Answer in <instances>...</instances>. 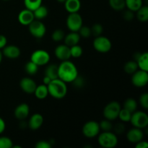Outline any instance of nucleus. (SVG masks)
Masks as SVG:
<instances>
[{
    "instance_id": "obj_35",
    "label": "nucleus",
    "mask_w": 148,
    "mask_h": 148,
    "mask_svg": "<svg viewBox=\"0 0 148 148\" xmlns=\"http://www.w3.org/2000/svg\"><path fill=\"white\" fill-rule=\"evenodd\" d=\"M100 129L102 130L103 132H110L113 130V124L111 123V121L105 119L104 120H102L101 122L99 123Z\"/></svg>"
},
{
    "instance_id": "obj_13",
    "label": "nucleus",
    "mask_w": 148,
    "mask_h": 148,
    "mask_svg": "<svg viewBox=\"0 0 148 148\" xmlns=\"http://www.w3.org/2000/svg\"><path fill=\"white\" fill-rule=\"evenodd\" d=\"M20 86L22 90L25 92V93L33 94L34 93L37 85L32 78L25 77H23L20 80Z\"/></svg>"
},
{
    "instance_id": "obj_15",
    "label": "nucleus",
    "mask_w": 148,
    "mask_h": 148,
    "mask_svg": "<svg viewBox=\"0 0 148 148\" xmlns=\"http://www.w3.org/2000/svg\"><path fill=\"white\" fill-rule=\"evenodd\" d=\"M17 19L19 23L23 25H29L35 20V17L33 11L25 8L20 12Z\"/></svg>"
},
{
    "instance_id": "obj_23",
    "label": "nucleus",
    "mask_w": 148,
    "mask_h": 148,
    "mask_svg": "<svg viewBox=\"0 0 148 148\" xmlns=\"http://www.w3.org/2000/svg\"><path fill=\"white\" fill-rule=\"evenodd\" d=\"M35 96L38 98V99L43 100L45 99L46 97L49 95V90H48L47 85H40L36 87V90H35Z\"/></svg>"
},
{
    "instance_id": "obj_26",
    "label": "nucleus",
    "mask_w": 148,
    "mask_h": 148,
    "mask_svg": "<svg viewBox=\"0 0 148 148\" xmlns=\"http://www.w3.org/2000/svg\"><path fill=\"white\" fill-rule=\"evenodd\" d=\"M137 17L139 21L142 23H146L148 20V7L142 6L137 11Z\"/></svg>"
},
{
    "instance_id": "obj_20",
    "label": "nucleus",
    "mask_w": 148,
    "mask_h": 148,
    "mask_svg": "<svg viewBox=\"0 0 148 148\" xmlns=\"http://www.w3.org/2000/svg\"><path fill=\"white\" fill-rule=\"evenodd\" d=\"M80 38L78 32H71L64 36V44L69 47L78 44L80 40Z\"/></svg>"
},
{
    "instance_id": "obj_7",
    "label": "nucleus",
    "mask_w": 148,
    "mask_h": 148,
    "mask_svg": "<svg viewBox=\"0 0 148 148\" xmlns=\"http://www.w3.org/2000/svg\"><path fill=\"white\" fill-rule=\"evenodd\" d=\"M100 129L99 123L95 121H89L85 123L82 127V134L87 138L92 139L97 137L99 134Z\"/></svg>"
},
{
    "instance_id": "obj_9",
    "label": "nucleus",
    "mask_w": 148,
    "mask_h": 148,
    "mask_svg": "<svg viewBox=\"0 0 148 148\" xmlns=\"http://www.w3.org/2000/svg\"><path fill=\"white\" fill-rule=\"evenodd\" d=\"M28 30L30 34L36 38H42L46 33V25L38 20H33L28 25Z\"/></svg>"
},
{
    "instance_id": "obj_27",
    "label": "nucleus",
    "mask_w": 148,
    "mask_h": 148,
    "mask_svg": "<svg viewBox=\"0 0 148 148\" xmlns=\"http://www.w3.org/2000/svg\"><path fill=\"white\" fill-rule=\"evenodd\" d=\"M123 108L127 110V111H129L130 112H131L132 114L133 112L137 111V102L136 101L135 99H134V98H127V99L124 101Z\"/></svg>"
},
{
    "instance_id": "obj_29",
    "label": "nucleus",
    "mask_w": 148,
    "mask_h": 148,
    "mask_svg": "<svg viewBox=\"0 0 148 148\" xmlns=\"http://www.w3.org/2000/svg\"><path fill=\"white\" fill-rule=\"evenodd\" d=\"M124 70L128 75H132L133 73L138 70V66L135 61H129L124 64Z\"/></svg>"
},
{
    "instance_id": "obj_46",
    "label": "nucleus",
    "mask_w": 148,
    "mask_h": 148,
    "mask_svg": "<svg viewBox=\"0 0 148 148\" xmlns=\"http://www.w3.org/2000/svg\"><path fill=\"white\" fill-rule=\"evenodd\" d=\"M6 128V124H5V121L2 118L0 117V134H2L3 132H4Z\"/></svg>"
},
{
    "instance_id": "obj_31",
    "label": "nucleus",
    "mask_w": 148,
    "mask_h": 148,
    "mask_svg": "<svg viewBox=\"0 0 148 148\" xmlns=\"http://www.w3.org/2000/svg\"><path fill=\"white\" fill-rule=\"evenodd\" d=\"M43 0H24V4L26 9L34 11L42 4Z\"/></svg>"
},
{
    "instance_id": "obj_39",
    "label": "nucleus",
    "mask_w": 148,
    "mask_h": 148,
    "mask_svg": "<svg viewBox=\"0 0 148 148\" xmlns=\"http://www.w3.org/2000/svg\"><path fill=\"white\" fill-rule=\"evenodd\" d=\"M140 103L141 106L145 109H147L148 108V94L147 92L143 93L140 97Z\"/></svg>"
},
{
    "instance_id": "obj_4",
    "label": "nucleus",
    "mask_w": 148,
    "mask_h": 148,
    "mask_svg": "<svg viewBox=\"0 0 148 148\" xmlns=\"http://www.w3.org/2000/svg\"><path fill=\"white\" fill-rule=\"evenodd\" d=\"M130 121L134 127L143 130L148 125V116L144 111H135L132 114Z\"/></svg>"
},
{
    "instance_id": "obj_41",
    "label": "nucleus",
    "mask_w": 148,
    "mask_h": 148,
    "mask_svg": "<svg viewBox=\"0 0 148 148\" xmlns=\"http://www.w3.org/2000/svg\"><path fill=\"white\" fill-rule=\"evenodd\" d=\"M72 83L74 84V85H75L76 88H82V87H83L84 85H85V80H84V78L78 75L76 77V79L72 82Z\"/></svg>"
},
{
    "instance_id": "obj_34",
    "label": "nucleus",
    "mask_w": 148,
    "mask_h": 148,
    "mask_svg": "<svg viewBox=\"0 0 148 148\" xmlns=\"http://www.w3.org/2000/svg\"><path fill=\"white\" fill-rule=\"evenodd\" d=\"M64 32L61 29H56L52 33L51 38L55 42H60L64 38Z\"/></svg>"
},
{
    "instance_id": "obj_1",
    "label": "nucleus",
    "mask_w": 148,
    "mask_h": 148,
    "mask_svg": "<svg viewBox=\"0 0 148 148\" xmlns=\"http://www.w3.org/2000/svg\"><path fill=\"white\" fill-rule=\"evenodd\" d=\"M78 75L79 72L77 68L70 61H62L58 66V78L66 83L72 82Z\"/></svg>"
},
{
    "instance_id": "obj_6",
    "label": "nucleus",
    "mask_w": 148,
    "mask_h": 148,
    "mask_svg": "<svg viewBox=\"0 0 148 148\" xmlns=\"http://www.w3.org/2000/svg\"><path fill=\"white\" fill-rule=\"evenodd\" d=\"M92 45L96 51L103 53H108L112 47V43L110 39L103 36H97L94 39Z\"/></svg>"
},
{
    "instance_id": "obj_30",
    "label": "nucleus",
    "mask_w": 148,
    "mask_h": 148,
    "mask_svg": "<svg viewBox=\"0 0 148 148\" xmlns=\"http://www.w3.org/2000/svg\"><path fill=\"white\" fill-rule=\"evenodd\" d=\"M38 67L39 66L34 62H33L32 61H29L25 65V71L29 75H35L38 71Z\"/></svg>"
},
{
    "instance_id": "obj_12",
    "label": "nucleus",
    "mask_w": 148,
    "mask_h": 148,
    "mask_svg": "<svg viewBox=\"0 0 148 148\" xmlns=\"http://www.w3.org/2000/svg\"><path fill=\"white\" fill-rule=\"evenodd\" d=\"M54 54L56 57L60 61L69 60L71 57L70 47L65 44L59 45L54 50Z\"/></svg>"
},
{
    "instance_id": "obj_3",
    "label": "nucleus",
    "mask_w": 148,
    "mask_h": 148,
    "mask_svg": "<svg viewBox=\"0 0 148 148\" xmlns=\"http://www.w3.org/2000/svg\"><path fill=\"white\" fill-rule=\"evenodd\" d=\"M98 142L100 146L103 148H114L118 144V137L115 133L103 132L98 135Z\"/></svg>"
},
{
    "instance_id": "obj_18",
    "label": "nucleus",
    "mask_w": 148,
    "mask_h": 148,
    "mask_svg": "<svg viewBox=\"0 0 148 148\" xmlns=\"http://www.w3.org/2000/svg\"><path fill=\"white\" fill-rule=\"evenodd\" d=\"M43 124V117L41 114H33L29 119L27 123V127L31 130H37L41 127Z\"/></svg>"
},
{
    "instance_id": "obj_5",
    "label": "nucleus",
    "mask_w": 148,
    "mask_h": 148,
    "mask_svg": "<svg viewBox=\"0 0 148 148\" xmlns=\"http://www.w3.org/2000/svg\"><path fill=\"white\" fill-rule=\"evenodd\" d=\"M121 109V105L117 101H111V102L108 103L104 107L103 111L104 118L111 121L116 119L118 118L119 114Z\"/></svg>"
},
{
    "instance_id": "obj_19",
    "label": "nucleus",
    "mask_w": 148,
    "mask_h": 148,
    "mask_svg": "<svg viewBox=\"0 0 148 148\" xmlns=\"http://www.w3.org/2000/svg\"><path fill=\"white\" fill-rule=\"evenodd\" d=\"M64 4L65 10L69 13L78 12L81 8L80 0H66Z\"/></svg>"
},
{
    "instance_id": "obj_14",
    "label": "nucleus",
    "mask_w": 148,
    "mask_h": 148,
    "mask_svg": "<svg viewBox=\"0 0 148 148\" xmlns=\"http://www.w3.org/2000/svg\"><path fill=\"white\" fill-rule=\"evenodd\" d=\"M143 137H144V132L142 129L134 127L129 130L127 133V139L128 141L134 144L143 140Z\"/></svg>"
},
{
    "instance_id": "obj_16",
    "label": "nucleus",
    "mask_w": 148,
    "mask_h": 148,
    "mask_svg": "<svg viewBox=\"0 0 148 148\" xmlns=\"http://www.w3.org/2000/svg\"><path fill=\"white\" fill-rule=\"evenodd\" d=\"M1 52H2L3 56L11 59H17L20 56V53H21L19 47H17V46H14V45L6 46L5 47L3 48Z\"/></svg>"
},
{
    "instance_id": "obj_47",
    "label": "nucleus",
    "mask_w": 148,
    "mask_h": 148,
    "mask_svg": "<svg viewBox=\"0 0 148 148\" xmlns=\"http://www.w3.org/2000/svg\"><path fill=\"white\" fill-rule=\"evenodd\" d=\"M51 81V79L50 78L48 77L45 76V75H44V77H43V84H44V85H48L49 83H50Z\"/></svg>"
},
{
    "instance_id": "obj_36",
    "label": "nucleus",
    "mask_w": 148,
    "mask_h": 148,
    "mask_svg": "<svg viewBox=\"0 0 148 148\" xmlns=\"http://www.w3.org/2000/svg\"><path fill=\"white\" fill-rule=\"evenodd\" d=\"M78 33L79 34L80 37L84 38H88L92 35L91 28L86 25H82L78 31Z\"/></svg>"
},
{
    "instance_id": "obj_17",
    "label": "nucleus",
    "mask_w": 148,
    "mask_h": 148,
    "mask_svg": "<svg viewBox=\"0 0 148 148\" xmlns=\"http://www.w3.org/2000/svg\"><path fill=\"white\" fill-rule=\"evenodd\" d=\"M30 114V108L27 103H21L17 106L14 111V116L18 120H25Z\"/></svg>"
},
{
    "instance_id": "obj_50",
    "label": "nucleus",
    "mask_w": 148,
    "mask_h": 148,
    "mask_svg": "<svg viewBox=\"0 0 148 148\" xmlns=\"http://www.w3.org/2000/svg\"><path fill=\"white\" fill-rule=\"evenodd\" d=\"M3 1H10V0H3Z\"/></svg>"
},
{
    "instance_id": "obj_43",
    "label": "nucleus",
    "mask_w": 148,
    "mask_h": 148,
    "mask_svg": "<svg viewBox=\"0 0 148 148\" xmlns=\"http://www.w3.org/2000/svg\"><path fill=\"white\" fill-rule=\"evenodd\" d=\"M123 17H124V20H127V21H132L134 17V12L131 11V10H126L124 12V14H123Z\"/></svg>"
},
{
    "instance_id": "obj_21",
    "label": "nucleus",
    "mask_w": 148,
    "mask_h": 148,
    "mask_svg": "<svg viewBox=\"0 0 148 148\" xmlns=\"http://www.w3.org/2000/svg\"><path fill=\"white\" fill-rule=\"evenodd\" d=\"M136 62L138 66V69L148 72V53L147 52L141 53Z\"/></svg>"
},
{
    "instance_id": "obj_40",
    "label": "nucleus",
    "mask_w": 148,
    "mask_h": 148,
    "mask_svg": "<svg viewBox=\"0 0 148 148\" xmlns=\"http://www.w3.org/2000/svg\"><path fill=\"white\" fill-rule=\"evenodd\" d=\"M113 130H114L115 134H121L125 132L126 127L123 123H118L114 127H113Z\"/></svg>"
},
{
    "instance_id": "obj_25",
    "label": "nucleus",
    "mask_w": 148,
    "mask_h": 148,
    "mask_svg": "<svg viewBox=\"0 0 148 148\" xmlns=\"http://www.w3.org/2000/svg\"><path fill=\"white\" fill-rule=\"evenodd\" d=\"M126 7L132 12H137L143 6V0H125Z\"/></svg>"
},
{
    "instance_id": "obj_48",
    "label": "nucleus",
    "mask_w": 148,
    "mask_h": 148,
    "mask_svg": "<svg viewBox=\"0 0 148 148\" xmlns=\"http://www.w3.org/2000/svg\"><path fill=\"white\" fill-rule=\"evenodd\" d=\"M2 59H3L2 52H1V50H0V64L1 63V61H2Z\"/></svg>"
},
{
    "instance_id": "obj_11",
    "label": "nucleus",
    "mask_w": 148,
    "mask_h": 148,
    "mask_svg": "<svg viewBox=\"0 0 148 148\" xmlns=\"http://www.w3.org/2000/svg\"><path fill=\"white\" fill-rule=\"evenodd\" d=\"M132 76V82L137 88H143L148 82V73L146 71L140 69L133 73Z\"/></svg>"
},
{
    "instance_id": "obj_22",
    "label": "nucleus",
    "mask_w": 148,
    "mask_h": 148,
    "mask_svg": "<svg viewBox=\"0 0 148 148\" xmlns=\"http://www.w3.org/2000/svg\"><path fill=\"white\" fill-rule=\"evenodd\" d=\"M33 12L34 14L35 20H41L47 17L48 14H49V10L46 6H43L41 4L40 7L36 9L34 11H33Z\"/></svg>"
},
{
    "instance_id": "obj_38",
    "label": "nucleus",
    "mask_w": 148,
    "mask_h": 148,
    "mask_svg": "<svg viewBox=\"0 0 148 148\" xmlns=\"http://www.w3.org/2000/svg\"><path fill=\"white\" fill-rule=\"evenodd\" d=\"M103 31V27L102 25L99 24V23L94 24L92 26V27H91V33H92V35H93L95 37L101 36Z\"/></svg>"
},
{
    "instance_id": "obj_28",
    "label": "nucleus",
    "mask_w": 148,
    "mask_h": 148,
    "mask_svg": "<svg viewBox=\"0 0 148 148\" xmlns=\"http://www.w3.org/2000/svg\"><path fill=\"white\" fill-rule=\"evenodd\" d=\"M111 8L115 11H122L126 7L125 0H108Z\"/></svg>"
},
{
    "instance_id": "obj_10",
    "label": "nucleus",
    "mask_w": 148,
    "mask_h": 148,
    "mask_svg": "<svg viewBox=\"0 0 148 148\" xmlns=\"http://www.w3.org/2000/svg\"><path fill=\"white\" fill-rule=\"evenodd\" d=\"M50 55L46 51L43 49H38L32 53L30 61L34 62L38 66H44L50 62Z\"/></svg>"
},
{
    "instance_id": "obj_37",
    "label": "nucleus",
    "mask_w": 148,
    "mask_h": 148,
    "mask_svg": "<svg viewBox=\"0 0 148 148\" xmlns=\"http://www.w3.org/2000/svg\"><path fill=\"white\" fill-rule=\"evenodd\" d=\"M12 146L11 139L7 137H0V148H12Z\"/></svg>"
},
{
    "instance_id": "obj_44",
    "label": "nucleus",
    "mask_w": 148,
    "mask_h": 148,
    "mask_svg": "<svg viewBox=\"0 0 148 148\" xmlns=\"http://www.w3.org/2000/svg\"><path fill=\"white\" fill-rule=\"evenodd\" d=\"M7 39L4 35H0V50L7 46Z\"/></svg>"
},
{
    "instance_id": "obj_45",
    "label": "nucleus",
    "mask_w": 148,
    "mask_h": 148,
    "mask_svg": "<svg viewBox=\"0 0 148 148\" xmlns=\"http://www.w3.org/2000/svg\"><path fill=\"white\" fill-rule=\"evenodd\" d=\"M148 147L147 142L144 141V140H141V141L138 142L135 144L136 148H147Z\"/></svg>"
},
{
    "instance_id": "obj_32",
    "label": "nucleus",
    "mask_w": 148,
    "mask_h": 148,
    "mask_svg": "<svg viewBox=\"0 0 148 148\" xmlns=\"http://www.w3.org/2000/svg\"><path fill=\"white\" fill-rule=\"evenodd\" d=\"M70 53L71 57H73L77 59V58H79L83 53V50L82 48L78 44L75 45L70 47Z\"/></svg>"
},
{
    "instance_id": "obj_2",
    "label": "nucleus",
    "mask_w": 148,
    "mask_h": 148,
    "mask_svg": "<svg viewBox=\"0 0 148 148\" xmlns=\"http://www.w3.org/2000/svg\"><path fill=\"white\" fill-rule=\"evenodd\" d=\"M49 95L55 99H62L67 93V86L66 82L60 79H52L47 85Z\"/></svg>"
},
{
    "instance_id": "obj_33",
    "label": "nucleus",
    "mask_w": 148,
    "mask_h": 148,
    "mask_svg": "<svg viewBox=\"0 0 148 148\" xmlns=\"http://www.w3.org/2000/svg\"><path fill=\"white\" fill-rule=\"evenodd\" d=\"M132 116V113L124 108H121L119 114L118 118L121 120L122 122H130V119Z\"/></svg>"
},
{
    "instance_id": "obj_42",
    "label": "nucleus",
    "mask_w": 148,
    "mask_h": 148,
    "mask_svg": "<svg viewBox=\"0 0 148 148\" xmlns=\"http://www.w3.org/2000/svg\"><path fill=\"white\" fill-rule=\"evenodd\" d=\"M36 148H51V145L49 142L46 141V140H40L36 143Z\"/></svg>"
},
{
    "instance_id": "obj_49",
    "label": "nucleus",
    "mask_w": 148,
    "mask_h": 148,
    "mask_svg": "<svg viewBox=\"0 0 148 148\" xmlns=\"http://www.w3.org/2000/svg\"><path fill=\"white\" fill-rule=\"evenodd\" d=\"M56 1L59 3H64V1H66V0H56Z\"/></svg>"
},
{
    "instance_id": "obj_8",
    "label": "nucleus",
    "mask_w": 148,
    "mask_h": 148,
    "mask_svg": "<svg viewBox=\"0 0 148 148\" xmlns=\"http://www.w3.org/2000/svg\"><path fill=\"white\" fill-rule=\"evenodd\" d=\"M66 26L71 32H78L83 25L82 18L78 12L69 13L66 18Z\"/></svg>"
},
{
    "instance_id": "obj_24",
    "label": "nucleus",
    "mask_w": 148,
    "mask_h": 148,
    "mask_svg": "<svg viewBox=\"0 0 148 148\" xmlns=\"http://www.w3.org/2000/svg\"><path fill=\"white\" fill-rule=\"evenodd\" d=\"M45 76L48 77L51 79H57L58 78V65L51 64L49 65L45 69L44 72Z\"/></svg>"
}]
</instances>
